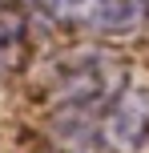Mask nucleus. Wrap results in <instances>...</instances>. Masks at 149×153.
I'll return each instance as SVG.
<instances>
[{"label":"nucleus","mask_w":149,"mask_h":153,"mask_svg":"<svg viewBox=\"0 0 149 153\" xmlns=\"http://www.w3.org/2000/svg\"><path fill=\"white\" fill-rule=\"evenodd\" d=\"M97 133L109 153H141L149 149V89L125 85L97 121Z\"/></svg>","instance_id":"1"},{"label":"nucleus","mask_w":149,"mask_h":153,"mask_svg":"<svg viewBox=\"0 0 149 153\" xmlns=\"http://www.w3.org/2000/svg\"><path fill=\"white\" fill-rule=\"evenodd\" d=\"M149 20V0H89L85 28L97 36H129Z\"/></svg>","instance_id":"2"},{"label":"nucleus","mask_w":149,"mask_h":153,"mask_svg":"<svg viewBox=\"0 0 149 153\" xmlns=\"http://www.w3.org/2000/svg\"><path fill=\"white\" fill-rule=\"evenodd\" d=\"M40 16H48L53 24H73V28H85V12L89 0H28Z\"/></svg>","instance_id":"3"},{"label":"nucleus","mask_w":149,"mask_h":153,"mask_svg":"<svg viewBox=\"0 0 149 153\" xmlns=\"http://www.w3.org/2000/svg\"><path fill=\"white\" fill-rule=\"evenodd\" d=\"M24 53V16L0 8V61H20Z\"/></svg>","instance_id":"4"}]
</instances>
